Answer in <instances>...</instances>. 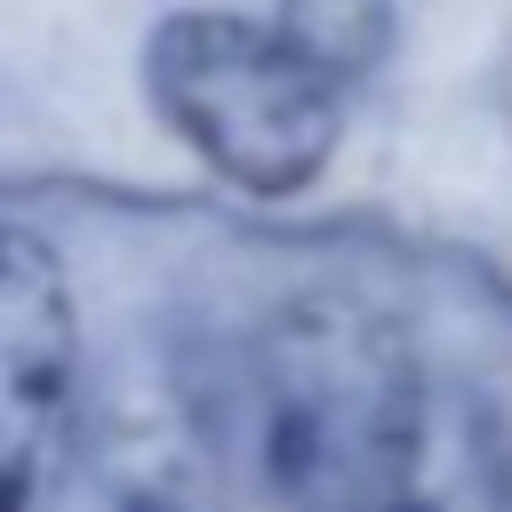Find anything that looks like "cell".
<instances>
[{"instance_id": "obj_1", "label": "cell", "mask_w": 512, "mask_h": 512, "mask_svg": "<svg viewBox=\"0 0 512 512\" xmlns=\"http://www.w3.org/2000/svg\"><path fill=\"white\" fill-rule=\"evenodd\" d=\"M256 488L280 512H392L424 464V368L400 320L288 296L240 368Z\"/></svg>"}, {"instance_id": "obj_2", "label": "cell", "mask_w": 512, "mask_h": 512, "mask_svg": "<svg viewBox=\"0 0 512 512\" xmlns=\"http://www.w3.org/2000/svg\"><path fill=\"white\" fill-rule=\"evenodd\" d=\"M144 96L168 136L232 192H304L344 136V88L312 72L272 24L232 8H176L144 40Z\"/></svg>"}, {"instance_id": "obj_3", "label": "cell", "mask_w": 512, "mask_h": 512, "mask_svg": "<svg viewBox=\"0 0 512 512\" xmlns=\"http://www.w3.org/2000/svg\"><path fill=\"white\" fill-rule=\"evenodd\" d=\"M80 312L64 256L32 224H0V512H64L80 464Z\"/></svg>"}, {"instance_id": "obj_4", "label": "cell", "mask_w": 512, "mask_h": 512, "mask_svg": "<svg viewBox=\"0 0 512 512\" xmlns=\"http://www.w3.org/2000/svg\"><path fill=\"white\" fill-rule=\"evenodd\" d=\"M64 512H216V432L176 368H144L80 416Z\"/></svg>"}, {"instance_id": "obj_5", "label": "cell", "mask_w": 512, "mask_h": 512, "mask_svg": "<svg viewBox=\"0 0 512 512\" xmlns=\"http://www.w3.org/2000/svg\"><path fill=\"white\" fill-rule=\"evenodd\" d=\"M272 32L312 72L352 88L392 56V0H272Z\"/></svg>"}, {"instance_id": "obj_6", "label": "cell", "mask_w": 512, "mask_h": 512, "mask_svg": "<svg viewBox=\"0 0 512 512\" xmlns=\"http://www.w3.org/2000/svg\"><path fill=\"white\" fill-rule=\"evenodd\" d=\"M392 512H448V504H440V496H424V488H408V496H400Z\"/></svg>"}, {"instance_id": "obj_7", "label": "cell", "mask_w": 512, "mask_h": 512, "mask_svg": "<svg viewBox=\"0 0 512 512\" xmlns=\"http://www.w3.org/2000/svg\"><path fill=\"white\" fill-rule=\"evenodd\" d=\"M496 96H504V120H512V56H504V72H496Z\"/></svg>"}]
</instances>
